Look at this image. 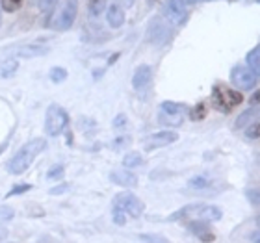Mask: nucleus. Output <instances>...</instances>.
Listing matches in <instances>:
<instances>
[{
    "mask_svg": "<svg viewBox=\"0 0 260 243\" xmlns=\"http://www.w3.org/2000/svg\"><path fill=\"white\" fill-rule=\"evenodd\" d=\"M47 47H41V45H26V47H21L17 56L21 58H38V56H43L47 52Z\"/></svg>",
    "mask_w": 260,
    "mask_h": 243,
    "instance_id": "obj_18",
    "label": "nucleus"
},
{
    "mask_svg": "<svg viewBox=\"0 0 260 243\" xmlns=\"http://www.w3.org/2000/svg\"><path fill=\"white\" fill-rule=\"evenodd\" d=\"M45 147H47V141L41 140V137H36V140L28 141L26 145H22L21 149L17 151L15 156L8 162V171H10L11 175H22L30 165H32L36 156L43 151Z\"/></svg>",
    "mask_w": 260,
    "mask_h": 243,
    "instance_id": "obj_1",
    "label": "nucleus"
},
{
    "mask_svg": "<svg viewBox=\"0 0 260 243\" xmlns=\"http://www.w3.org/2000/svg\"><path fill=\"white\" fill-rule=\"evenodd\" d=\"M171 36V30L166 22H158V21H152L151 28H149V38L154 45H164L168 41V38Z\"/></svg>",
    "mask_w": 260,
    "mask_h": 243,
    "instance_id": "obj_11",
    "label": "nucleus"
},
{
    "mask_svg": "<svg viewBox=\"0 0 260 243\" xmlns=\"http://www.w3.org/2000/svg\"><path fill=\"white\" fill-rule=\"evenodd\" d=\"M184 119V114H182V108L179 104L173 102H164L162 108H160V114H158V121L166 126H179Z\"/></svg>",
    "mask_w": 260,
    "mask_h": 243,
    "instance_id": "obj_8",
    "label": "nucleus"
},
{
    "mask_svg": "<svg viewBox=\"0 0 260 243\" xmlns=\"http://www.w3.org/2000/svg\"><path fill=\"white\" fill-rule=\"evenodd\" d=\"M256 117L255 110H247L244 115H240L238 121H236V128H244V126H249V123Z\"/></svg>",
    "mask_w": 260,
    "mask_h": 243,
    "instance_id": "obj_21",
    "label": "nucleus"
},
{
    "mask_svg": "<svg viewBox=\"0 0 260 243\" xmlns=\"http://www.w3.org/2000/svg\"><path fill=\"white\" fill-rule=\"evenodd\" d=\"M22 2L24 0H0V6L4 11H17L22 8Z\"/></svg>",
    "mask_w": 260,
    "mask_h": 243,
    "instance_id": "obj_23",
    "label": "nucleus"
},
{
    "mask_svg": "<svg viewBox=\"0 0 260 243\" xmlns=\"http://www.w3.org/2000/svg\"><path fill=\"white\" fill-rule=\"evenodd\" d=\"M191 189H197V191H206V189H210L212 186H216V182L210 179V177H206V175H199V177H193V179L188 182Z\"/></svg>",
    "mask_w": 260,
    "mask_h": 243,
    "instance_id": "obj_17",
    "label": "nucleus"
},
{
    "mask_svg": "<svg viewBox=\"0 0 260 243\" xmlns=\"http://www.w3.org/2000/svg\"><path fill=\"white\" fill-rule=\"evenodd\" d=\"M67 189H69V186H67V184H61L60 188H52V189H50V193H52V195L63 193V191H67Z\"/></svg>",
    "mask_w": 260,
    "mask_h": 243,
    "instance_id": "obj_31",
    "label": "nucleus"
},
{
    "mask_svg": "<svg viewBox=\"0 0 260 243\" xmlns=\"http://www.w3.org/2000/svg\"><path fill=\"white\" fill-rule=\"evenodd\" d=\"M223 216L221 208L212 204H190L180 208L179 212H175L168 217L169 221H177V219H186V217H191V219H199V221H219Z\"/></svg>",
    "mask_w": 260,
    "mask_h": 243,
    "instance_id": "obj_2",
    "label": "nucleus"
},
{
    "mask_svg": "<svg viewBox=\"0 0 260 243\" xmlns=\"http://www.w3.org/2000/svg\"><path fill=\"white\" fill-rule=\"evenodd\" d=\"M19 69V61L15 58H4L0 60V76L2 78H11Z\"/></svg>",
    "mask_w": 260,
    "mask_h": 243,
    "instance_id": "obj_16",
    "label": "nucleus"
},
{
    "mask_svg": "<svg viewBox=\"0 0 260 243\" xmlns=\"http://www.w3.org/2000/svg\"><path fill=\"white\" fill-rule=\"evenodd\" d=\"M231 82L234 86L240 87V89H253L258 82V75H255L249 67H244V65H236L233 71H231Z\"/></svg>",
    "mask_w": 260,
    "mask_h": 243,
    "instance_id": "obj_6",
    "label": "nucleus"
},
{
    "mask_svg": "<svg viewBox=\"0 0 260 243\" xmlns=\"http://www.w3.org/2000/svg\"><path fill=\"white\" fill-rule=\"evenodd\" d=\"M141 162H143V158L140 156V152H130V154H126L125 160H123V165L125 167H138V165H141Z\"/></svg>",
    "mask_w": 260,
    "mask_h": 243,
    "instance_id": "obj_20",
    "label": "nucleus"
},
{
    "mask_svg": "<svg viewBox=\"0 0 260 243\" xmlns=\"http://www.w3.org/2000/svg\"><path fill=\"white\" fill-rule=\"evenodd\" d=\"M242 102H244V95L231 89L225 84H216L212 87V104H214V108L223 112V114H231Z\"/></svg>",
    "mask_w": 260,
    "mask_h": 243,
    "instance_id": "obj_3",
    "label": "nucleus"
},
{
    "mask_svg": "<svg viewBox=\"0 0 260 243\" xmlns=\"http://www.w3.org/2000/svg\"><path fill=\"white\" fill-rule=\"evenodd\" d=\"M247 65H249V69L253 71L255 75H258V71H260V50H258V47H255V49L247 54Z\"/></svg>",
    "mask_w": 260,
    "mask_h": 243,
    "instance_id": "obj_19",
    "label": "nucleus"
},
{
    "mask_svg": "<svg viewBox=\"0 0 260 243\" xmlns=\"http://www.w3.org/2000/svg\"><path fill=\"white\" fill-rule=\"evenodd\" d=\"M114 126L115 128H125L126 126V115H117V117H115L114 119Z\"/></svg>",
    "mask_w": 260,
    "mask_h": 243,
    "instance_id": "obj_30",
    "label": "nucleus"
},
{
    "mask_svg": "<svg viewBox=\"0 0 260 243\" xmlns=\"http://www.w3.org/2000/svg\"><path fill=\"white\" fill-rule=\"evenodd\" d=\"M125 143H126V137H119L117 143H114V149H119V147H123Z\"/></svg>",
    "mask_w": 260,
    "mask_h": 243,
    "instance_id": "obj_34",
    "label": "nucleus"
},
{
    "mask_svg": "<svg viewBox=\"0 0 260 243\" xmlns=\"http://www.w3.org/2000/svg\"><path fill=\"white\" fill-rule=\"evenodd\" d=\"M114 221L115 225H125L126 223V214L123 210H119L117 206H114Z\"/></svg>",
    "mask_w": 260,
    "mask_h": 243,
    "instance_id": "obj_26",
    "label": "nucleus"
},
{
    "mask_svg": "<svg viewBox=\"0 0 260 243\" xmlns=\"http://www.w3.org/2000/svg\"><path fill=\"white\" fill-rule=\"evenodd\" d=\"M32 188V186H30V184H19V186H17V188H13L10 191V193L6 195V197H11V195H17V193H22V191H28V189Z\"/></svg>",
    "mask_w": 260,
    "mask_h": 243,
    "instance_id": "obj_28",
    "label": "nucleus"
},
{
    "mask_svg": "<svg viewBox=\"0 0 260 243\" xmlns=\"http://www.w3.org/2000/svg\"><path fill=\"white\" fill-rule=\"evenodd\" d=\"M205 115H206V106L203 102H199L193 110H191L190 117L193 121H199V119H205Z\"/></svg>",
    "mask_w": 260,
    "mask_h": 243,
    "instance_id": "obj_24",
    "label": "nucleus"
},
{
    "mask_svg": "<svg viewBox=\"0 0 260 243\" xmlns=\"http://www.w3.org/2000/svg\"><path fill=\"white\" fill-rule=\"evenodd\" d=\"M110 180L117 186H125V188H132L138 184V177H136L132 171H126V169H117V171H112L110 173Z\"/></svg>",
    "mask_w": 260,
    "mask_h": 243,
    "instance_id": "obj_12",
    "label": "nucleus"
},
{
    "mask_svg": "<svg viewBox=\"0 0 260 243\" xmlns=\"http://www.w3.org/2000/svg\"><path fill=\"white\" fill-rule=\"evenodd\" d=\"M89 2H95V0H89Z\"/></svg>",
    "mask_w": 260,
    "mask_h": 243,
    "instance_id": "obj_36",
    "label": "nucleus"
},
{
    "mask_svg": "<svg viewBox=\"0 0 260 243\" xmlns=\"http://www.w3.org/2000/svg\"><path fill=\"white\" fill-rule=\"evenodd\" d=\"M188 17V8L182 0H168L166 4V19L171 24H182Z\"/></svg>",
    "mask_w": 260,
    "mask_h": 243,
    "instance_id": "obj_10",
    "label": "nucleus"
},
{
    "mask_svg": "<svg viewBox=\"0 0 260 243\" xmlns=\"http://www.w3.org/2000/svg\"><path fill=\"white\" fill-rule=\"evenodd\" d=\"M152 78V69L149 65H140L138 69L134 71V76H132V87L134 89H141L145 87Z\"/></svg>",
    "mask_w": 260,
    "mask_h": 243,
    "instance_id": "obj_14",
    "label": "nucleus"
},
{
    "mask_svg": "<svg viewBox=\"0 0 260 243\" xmlns=\"http://www.w3.org/2000/svg\"><path fill=\"white\" fill-rule=\"evenodd\" d=\"M188 228H190L191 234H195V236L199 239H203V241H214V232H212V228L208 227V221L195 219V221H190Z\"/></svg>",
    "mask_w": 260,
    "mask_h": 243,
    "instance_id": "obj_13",
    "label": "nucleus"
},
{
    "mask_svg": "<svg viewBox=\"0 0 260 243\" xmlns=\"http://www.w3.org/2000/svg\"><path fill=\"white\" fill-rule=\"evenodd\" d=\"M179 140V134L173 132V130H162V132H156V134H151L143 141V149L145 151H154V149H160V147H168L171 143Z\"/></svg>",
    "mask_w": 260,
    "mask_h": 243,
    "instance_id": "obj_9",
    "label": "nucleus"
},
{
    "mask_svg": "<svg viewBox=\"0 0 260 243\" xmlns=\"http://www.w3.org/2000/svg\"><path fill=\"white\" fill-rule=\"evenodd\" d=\"M8 234H10V232H8V228L0 225V241H4V239L8 238Z\"/></svg>",
    "mask_w": 260,
    "mask_h": 243,
    "instance_id": "obj_33",
    "label": "nucleus"
},
{
    "mask_svg": "<svg viewBox=\"0 0 260 243\" xmlns=\"http://www.w3.org/2000/svg\"><path fill=\"white\" fill-rule=\"evenodd\" d=\"M245 135H247L249 140H258V123H253V124H251V128H247Z\"/></svg>",
    "mask_w": 260,
    "mask_h": 243,
    "instance_id": "obj_27",
    "label": "nucleus"
},
{
    "mask_svg": "<svg viewBox=\"0 0 260 243\" xmlns=\"http://www.w3.org/2000/svg\"><path fill=\"white\" fill-rule=\"evenodd\" d=\"M182 2L188 6V4H195V2H199V0H182Z\"/></svg>",
    "mask_w": 260,
    "mask_h": 243,
    "instance_id": "obj_35",
    "label": "nucleus"
},
{
    "mask_svg": "<svg viewBox=\"0 0 260 243\" xmlns=\"http://www.w3.org/2000/svg\"><path fill=\"white\" fill-rule=\"evenodd\" d=\"M61 177H63V167H61V165H54V167L49 171V175H47L49 180H60Z\"/></svg>",
    "mask_w": 260,
    "mask_h": 243,
    "instance_id": "obj_25",
    "label": "nucleus"
},
{
    "mask_svg": "<svg viewBox=\"0 0 260 243\" xmlns=\"http://www.w3.org/2000/svg\"><path fill=\"white\" fill-rule=\"evenodd\" d=\"M49 76L54 84H60V82H63L65 78H67V71H65L63 67H54V69H50Z\"/></svg>",
    "mask_w": 260,
    "mask_h": 243,
    "instance_id": "obj_22",
    "label": "nucleus"
},
{
    "mask_svg": "<svg viewBox=\"0 0 260 243\" xmlns=\"http://www.w3.org/2000/svg\"><path fill=\"white\" fill-rule=\"evenodd\" d=\"M106 19H108V24L112 28H121L123 24H125V11H123V8H121V6L112 4L108 8Z\"/></svg>",
    "mask_w": 260,
    "mask_h": 243,
    "instance_id": "obj_15",
    "label": "nucleus"
},
{
    "mask_svg": "<svg viewBox=\"0 0 260 243\" xmlns=\"http://www.w3.org/2000/svg\"><path fill=\"white\" fill-rule=\"evenodd\" d=\"M67 124H69L67 112L58 104H50L47 108V115H45V132H47V135H52V137L60 135Z\"/></svg>",
    "mask_w": 260,
    "mask_h": 243,
    "instance_id": "obj_4",
    "label": "nucleus"
},
{
    "mask_svg": "<svg viewBox=\"0 0 260 243\" xmlns=\"http://www.w3.org/2000/svg\"><path fill=\"white\" fill-rule=\"evenodd\" d=\"M114 206H117L119 210L125 212L126 216H132V217H140L141 214H143V210H145L143 200H141L140 197H136L134 193H130V191L115 195Z\"/></svg>",
    "mask_w": 260,
    "mask_h": 243,
    "instance_id": "obj_5",
    "label": "nucleus"
},
{
    "mask_svg": "<svg viewBox=\"0 0 260 243\" xmlns=\"http://www.w3.org/2000/svg\"><path fill=\"white\" fill-rule=\"evenodd\" d=\"M76 19V0H67L60 8V11L54 17V24L52 26L56 30H69L73 26V22Z\"/></svg>",
    "mask_w": 260,
    "mask_h": 243,
    "instance_id": "obj_7",
    "label": "nucleus"
},
{
    "mask_svg": "<svg viewBox=\"0 0 260 243\" xmlns=\"http://www.w3.org/2000/svg\"><path fill=\"white\" fill-rule=\"evenodd\" d=\"M56 0H39V8L43 11H50L52 8H54Z\"/></svg>",
    "mask_w": 260,
    "mask_h": 243,
    "instance_id": "obj_29",
    "label": "nucleus"
},
{
    "mask_svg": "<svg viewBox=\"0 0 260 243\" xmlns=\"http://www.w3.org/2000/svg\"><path fill=\"white\" fill-rule=\"evenodd\" d=\"M249 195H251V199H253L251 202H253V204H258V193H256L255 189H251V191H247V197H249Z\"/></svg>",
    "mask_w": 260,
    "mask_h": 243,
    "instance_id": "obj_32",
    "label": "nucleus"
}]
</instances>
